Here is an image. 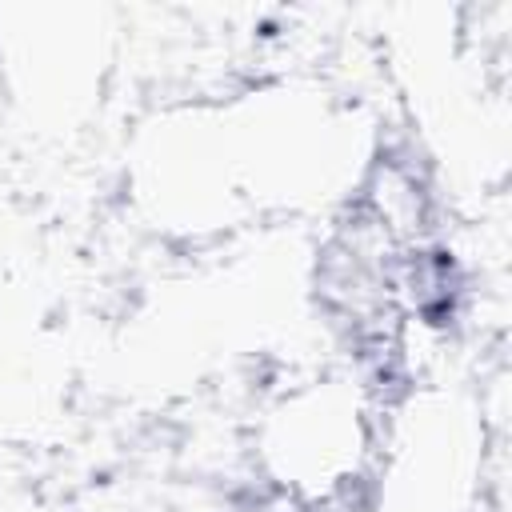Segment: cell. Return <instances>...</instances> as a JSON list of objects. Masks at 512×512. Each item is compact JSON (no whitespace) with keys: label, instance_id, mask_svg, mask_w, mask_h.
Wrapping results in <instances>:
<instances>
[{"label":"cell","instance_id":"cell-4","mask_svg":"<svg viewBox=\"0 0 512 512\" xmlns=\"http://www.w3.org/2000/svg\"><path fill=\"white\" fill-rule=\"evenodd\" d=\"M232 512H316V504H308L304 496H296L288 488H276V484H264L260 480V488L248 492V496H240L232 504Z\"/></svg>","mask_w":512,"mask_h":512},{"label":"cell","instance_id":"cell-2","mask_svg":"<svg viewBox=\"0 0 512 512\" xmlns=\"http://www.w3.org/2000/svg\"><path fill=\"white\" fill-rule=\"evenodd\" d=\"M128 172L144 216L172 236H216L252 212L228 100L156 112L136 136Z\"/></svg>","mask_w":512,"mask_h":512},{"label":"cell","instance_id":"cell-3","mask_svg":"<svg viewBox=\"0 0 512 512\" xmlns=\"http://www.w3.org/2000/svg\"><path fill=\"white\" fill-rule=\"evenodd\" d=\"M24 24L0 36L12 88L40 116H72L108 64V28L92 8H20Z\"/></svg>","mask_w":512,"mask_h":512},{"label":"cell","instance_id":"cell-1","mask_svg":"<svg viewBox=\"0 0 512 512\" xmlns=\"http://www.w3.org/2000/svg\"><path fill=\"white\" fill-rule=\"evenodd\" d=\"M384 448V416L368 380L324 372L272 396L256 424L264 484L288 488L308 504L356 496Z\"/></svg>","mask_w":512,"mask_h":512}]
</instances>
